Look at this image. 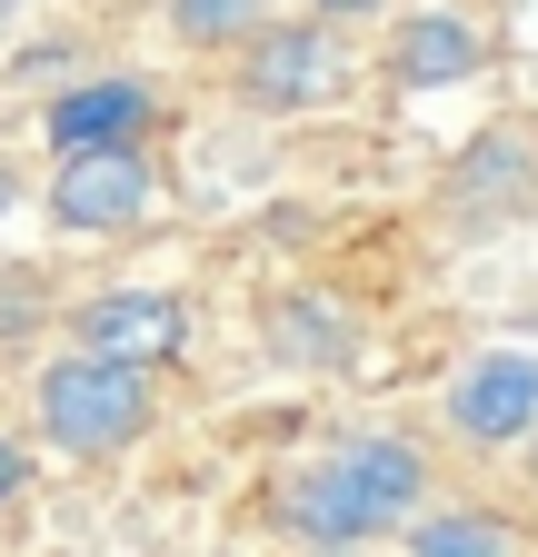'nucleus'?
Wrapping results in <instances>:
<instances>
[{
    "instance_id": "1",
    "label": "nucleus",
    "mask_w": 538,
    "mask_h": 557,
    "mask_svg": "<svg viewBox=\"0 0 538 557\" xmlns=\"http://www.w3.org/2000/svg\"><path fill=\"white\" fill-rule=\"evenodd\" d=\"M429 508V448L399 429H350L280 478V528L299 547H369Z\"/></svg>"
},
{
    "instance_id": "2",
    "label": "nucleus",
    "mask_w": 538,
    "mask_h": 557,
    "mask_svg": "<svg viewBox=\"0 0 538 557\" xmlns=\"http://www.w3.org/2000/svg\"><path fill=\"white\" fill-rule=\"evenodd\" d=\"M30 418H40V438H50L60 458H120V448L150 438L160 398H150V369L60 348V359L40 369V388H30Z\"/></svg>"
},
{
    "instance_id": "3",
    "label": "nucleus",
    "mask_w": 538,
    "mask_h": 557,
    "mask_svg": "<svg viewBox=\"0 0 538 557\" xmlns=\"http://www.w3.org/2000/svg\"><path fill=\"white\" fill-rule=\"evenodd\" d=\"M240 90H249V110H269V120L329 110V100L350 90V40L329 30V11H309V21H259V30L240 40Z\"/></svg>"
},
{
    "instance_id": "4",
    "label": "nucleus",
    "mask_w": 538,
    "mask_h": 557,
    "mask_svg": "<svg viewBox=\"0 0 538 557\" xmlns=\"http://www.w3.org/2000/svg\"><path fill=\"white\" fill-rule=\"evenodd\" d=\"M160 209V160L140 139H100V150H60L50 170V220L81 239H120Z\"/></svg>"
},
{
    "instance_id": "5",
    "label": "nucleus",
    "mask_w": 538,
    "mask_h": 557,
    "mask_svg": "<svg viewBox=\"0 0 538 557\" xmlns=\"http://www.w3.org/2000/svg\"><path fill=\"white\" fill-rule=\"evenodd\" d=\"M449 429L468 438V448H518V438H538V359L528 348H479L458 379H449Z\"/></svg>"
},
{
    "instance_id": "6",
    "label": "nucleus",
    "mask_w": 538,
    "mask_h": 557,
    "mask_svg": "<svg viewBox=\"0 0 538 557\" xmlns=\"http://www.w3.org/2000/svg\"><path fill=\"white\" fill-rule=\"evenodd\" d=\"M71 348H90V359H130V369H170L180 348H189V299H170V289H100V299H81Z\"/></svg>"
},
{
    "instance_id": "7",
    "label": "nucleus",
    "mask_w": 538,
    "mask_h": 557,
    "mask_svg": "<svg viewBox=\"0 0 538 557\" xmlns=\"http://www.w3.org/2000/svg\"><path fill=\"white\" fill-rule=\"evenodd\" d=\"M160 120V90L130 81V70H110V81H71L50 110H40V139L50 150H100V139H150Z\"/></svg>"
},
{
    "instance_id": "8",
    "label": "nucleus",
    "mask_w": 538,
    "mask_h": 557,
    "mask_svg": "<svg viewBox=\"0 0 538 557\" xmlns=\"http://www.w3.org/2000/svg\"><path fill=\"white\" fill-rule=\"evenodd\" d=\"M479 60H489V30L479 21H458V11H409L389 40V81L399 90H449V81H479Z\"/></svg>"
},
{
    "instance_id": "9",
    "label": "nucleus",
    "mask_w": 538,
    "mask_h": 557,
    "mask_svg": "<svg viewBox=\"0 0 538 557\" xmlns=\"http://www.w3.org/2000/svg\"><path fill=\"white\" fill-rule=\"evenodd\" d=\"M269 348H280L290 369H350L359 319L340 299H319V289H280V299H269Z\"/></svg>"
},
{
    "instance_id": "10",
    "label": "nucleus",
    "mask_w": 538,
    "mask_h": 557,
    "mask_svg": "<svg viewBox=\"0 0 538 557\" xmlns=\"http://www.w3.org/2000/svg\"><path fill=\"white\" fill-rule=\"evenodd\" d=\"M409 557H518V537L489 508H419L409 518Z\"/></svg>"
},
{
    "instance_id": "11",
    "label": "nucleus",
    "mask_w": 538,
    "mask_h": 557,
    "mask_svg": "<svg viewBox=\"0 0 538 557\" xmlns=\"http://www.w3.org/2000/svg\"><path fill=\"white\" fill-rule=\"evenodd\" d=\"M269 21V0H160V30L180 50H240Z\"/></svg>"
},
{
    "instance_id": "12",
    "label": "nucleus",
    "mask_w": 538,
    "mask_h": 557,
    "mask_svg": "<svg viewBox=\"0 0 538 557\" xmlns=\"http://www.w3.org/2000/svg\"><path fill=\"white\" fill-rule=\"evenodd\" d=\"M528 180H538V160H528V150H518V139L499 129V139H489V150H468V160H458V180H449V189H458V209H468V199H479V189H499L489 209H518V199H528Z\"/></svg>"
},
{
    "instance_id": "13",
    "label": "nucleus",
    "mask_w": 538,
    "mask_h": 557,
    "mask_svg": "<svg viewBox=\"0 0 538 557\" xmlns=\"http://www.w3.org/2000/svg\"><path fill=\"white\" fill-rule=\"evenodd\" d=\"M21 487H30V448L0 438V508H21Z\"/></svg>"
},
{
    "instance_id": "14",
    "label": "nucleus",
    "mask_w": 538,
    "mask_h": 557,
    "mask_svg": "<svg viewBox=\"0 0 538 557\" xmlns=\"http://www.w3.org/2000/svg\"><path fill=\"white\" fill-rule=\"evenodd\" d=\"M11 209H21V170L0 160V230H11Z\"/></svg>"
},
{
    "instance_id": "15",
    "label": "nucleus",
    "mask_w": 538,
    "mask_h": 557,
    "mask_svg": "<svg viewBox=\"0 0 538 557\" xmlns=\"http://www.w3.org/2000/svg\"><path fill=\"white\" fill-rule=\"evenodd\" d=\"M309 11H329V21H350V11H379V0H309Z\"/></svg>"
},
{
    "instance_id": "16",
    "label": "nucleus",
    "mask_w": 538,
    "mask_h": 557,
    "mask_svg": "<svg viewBox=\"0 0 538 557\" xmlns=\"http://www.w3.org/2000/svg\"><path fill=\"white\" fill-rule=\"evenodd\" d=\"M11 11H21V0H0V21H11Z\"/></svg>"
},
{
    "instance_id": "17",
    "label": "nucleus",
    "mask_w": 538,
    "mask_h": 557,
    "mask_svg": "<svg viewBox=\"0 0 538 557\" xmlns=\"http://www.w3.org/2000/svg\"><path fill=\"white\" fill-rule=\"evenodd\" d=\"M319 557H350V547H319Z\"/></svg>"
}]
</instances>
